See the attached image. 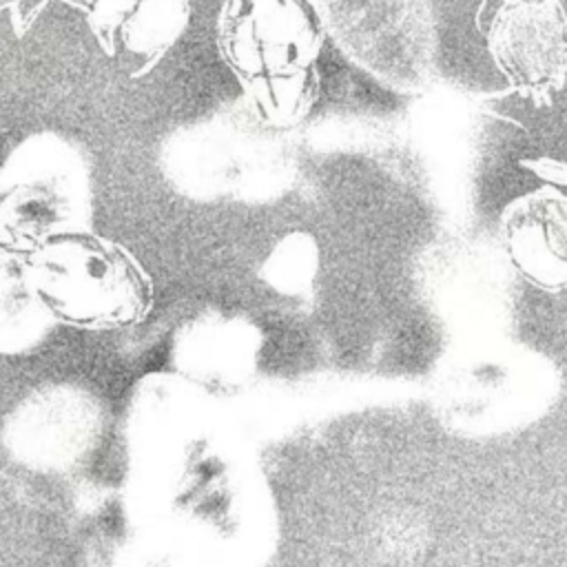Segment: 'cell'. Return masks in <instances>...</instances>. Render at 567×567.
Returning a JSON list of instances; mask_svg holds the SVG:
<instances>
[{"label": "cell", "mask_w": 567, "mask_h": 567, "mask_svg": "<svg viewBox=\"0 0 567 567\" xmlns=\"http://www.w3.org/2000/svg\"><path fill=\"white\" fill-rule=\"evenodd\" d=\"M27 277L44 315L73 328H128L153 303V286L137 261L82 230L40 241L27 259Z\"/></svg>", "instance_id": "1"}, {"label": "cell", "mask_w": 567, "mask_h": 567, "mask_svg": "<svg viewBox=\"0 0 567 567\" xmlns=\"http://www.w3.org/2000/svg\"><path fill=\"white\" fill-rule=\"evenodd\" d=\"M334 47L390 91H421L434 75L430 0H308Z\"/></svg>", "instance_id": "2"}, {"label": "cell", "mask_w": 567, "mask_h": 567, "mask_svg": "<svg viewBox=\"0 0 567 567\" xmlns=\"http://www.w3.org/2000/svg\"><path fill=\"white\" fill-rule=\"evenodd\" d=\"M89 213V173L80 151L51 133L22 140L0 168V228L9 241L78 233Z\"/></svg>", "instance_id": "3"}, {"label": "cell", "mask_w": 567, "mask_h": 567, "mask_svg": "<svg viewBox=\"0 0 567 567\" xmlns=\"http://www.w3.org/2000/svg\"><path fill=\"white\" fill-rule=\"evenodd\" d=\"M494 64L518 91H547L567 69V16L556 0H505L489 24Z\"/></svg>", "instance_id": "4"}, {"label": "cell", "mask_w": 567, "mask_h": 567, "mask_svg": "<svg viewBox=\"0 0 567 567\" xmlns=\"http://www.w3.org/2000/svg\"><path fill=\"white\" fill-rule=\"evenodd\" d=\"M0 2H2V0H0Z\"/></svg>", "instance_id": "5"}]
</instances>
